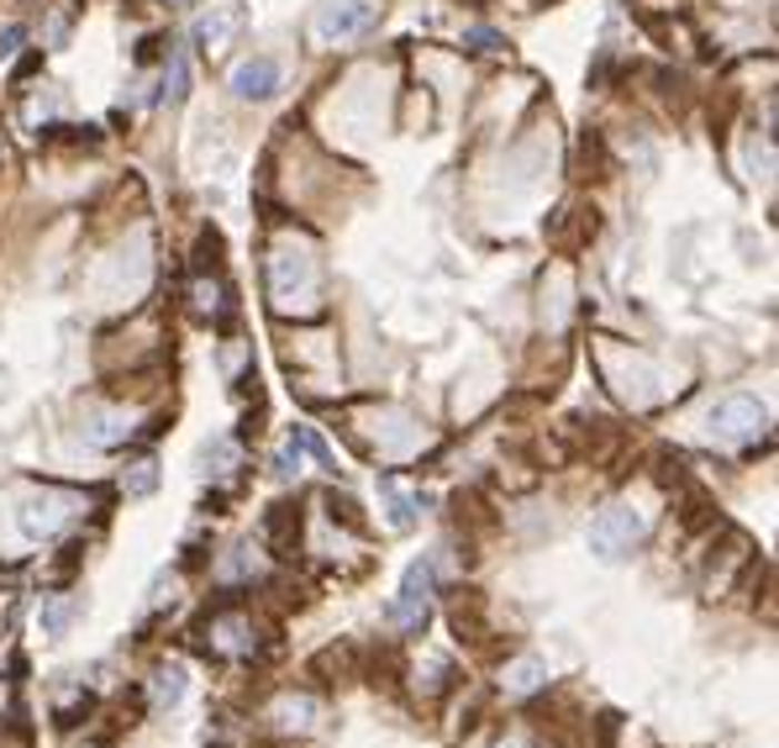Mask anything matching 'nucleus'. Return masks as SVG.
Returning <instances> with one entry per match:
<instances>
[{"label":"nucleus","instance_id":"obj_3","mask_svg":"<svg viewBox=\"0 0 779 748\" xmlns=\"http://www.w3.org/2000/svg\"><path fill=\"white\" fill-rule=\"evenodd\" d=\"M242 0H211L206 11L196 17V48L206 59H221L232 42L242 38Z\"/></svg>","mask_w":779,"mask_h":748},{"label":"nucleus","instance_id":"obj_9","mask_svg":"<svg viewBox=\"0 0 779 748\" xmlns=\"http://www.w3.org/2000/svg\"><path fill=\"white\" fill-rule=\"evenodd\" d=\"M380 496H384V511H390V527L396 532H406V527H417V517H421V501L411 496V490H400L396 480H384L380 486Z\"/></svg>","mask_w":779,"mask_h":748},{"label":"nucleus","instance_id":"obj_18","mask_svg":"<svg viewBox=\"0 0 779 748\" xmlns=\"http://www.w3.org/2000/svg\"><path fill=\"white\" fill-rule=\"evenodd\" d=\"M500 748H521V744H517V738H511V744H500Z\"/></svg>","mask_w":779,"mask_h":748},{"label":"nucleus","instance_id":"obj_8","mask_svg":"<svg viewBox=\"0 0 779 748\" xmlns=\"http://www.w3.org/2000/svg\"><path fill=\"white\" fill-rule=\"evenodd\" d=\"M63 522H69V501H63V496H32L17 517L21 538H32V543H38V538H53Z\"/></svg>","mask_w":779,"mask_h":748},{"label":"nucleus","instance_id":"obj_6","mask_svg":"<svg viewBox=\"0 0 779 748\" xmlns=\"http://www.w3.org/2000/svg\"><path fill=\"white\" fill-rule=\"evenodd\" d=\"M427 607H432V565H427V559H417V565L406 569V580H400L396 601H390V627L411 632V627L427 622Z\"/></svg>","mask_w":779,"mask_h":748},{"label":"nucleus","instance_id":"obj_4","mask_svg":"<svg viewBox=\"0 0 779 748\" xmlns=\"http://www.w3.org/2000/svg\"><path fill=\"white\" fill-rule=\"evenodd\" d=\"M763 406L753 401V396H727V401L711 406V417H706V427H711V438H721V443H748V438H759L763 432Z\"/></svg>","mask_w":779,"mask_h":748},{"label":"nucleus","instance_id":"obj_17","mask_svg":"<svg viewBox=\"0 0 779 748\" xmlns=\"http://www.w3.org/2000/svg\"><path fill=\"white\" fill-rule=\"evenodd\" d=\"M27 38V32H21V27H6V32H0V59H6V53H17V42Z\"/></svg>","mask_w":779,"mask_h":748},{"label":"nucleus","instance_id":"obj_14","mask_svg":"<svg viewBox=\"0 0 779 748\" xmlns=\"http://www.w3.org/2000/svg\"><path fill=\"white\" fill-rule=\"evenodd\" d=\"M311 717H317V701H311V696H296V701H284L280 707L284 728H311Z\"/></svg>","mask_w":779,"mask_h":748},{"label":"nucleus","instance_id":"obj_1","mask_svg":"<svg viewBox=\"0 0 779 748\" xmlns=\"http://www.w3.org/2000/svg\"><path fill=\"white\" fill-rule=\"evenodd\" d=\"M642 538H648V517H642L632 501H611L596 522H590V548H596L600 559H621V553H632Z\"/></svg>","mask_w":779,"mask_h":748},{"label":"nucleus","instance_id":"obj_15","mask_svg":"<svg viewBox=\"0 0 779 748\" xmlns=\"http://www.w3.org/2000/svg\"><path fill=\"white\" fill-rule=\"evenodd\" d=\"M542 675H548V669H542L538 659H521V665L506 675V686H511V690H538V686H542Z\"/></svg>","mask_w":779,"mask_h":748},{"label":"nucleus","instance_id":"obj_7","mask_svg":"<svg viewBox=\"0 0 779 748\" xmlns=\"http://www.w3.org/2000/svg\"><path fill=\"white\" fill-rule=\"evenodd\" d=\"M284 69L280 59H269V53H253V59H242L238 69H232V90H238L242 101H269L274 90H280Z\"/></svg>","mask_w":779,"mask_h":748},{"label":"nucleus","instance_id":"obj_2","mask_svg":"<svg viewBox=\"0 0 779 748\" xmlns=\"http://www.w3.org/2000/svg\"><path fill=\"white\" fill-rule=\"evenodd\" d=\"M274 301L280 306H311L317 301V259L306 248H280L274 253Z\"/></svg>","mask_w":779,"mask_h":748},{"label":"nucleus","instance_id":"obj_16","mask_svg":"<svg viewBox=\"0 0 779 748\" xmlns=\"http://www.w3.org/2000/svg\"><path fill=\"white\" fill-rule=\"evenodd\" d=\"M153 469H159V465H138V475H132V496H142V490H153V480H159Z\"/></svg>","mask_w":779,"mask_h":748},{"label":"nucleus","instance_id":"obj_10","mask_svg":"<svg viewBox=\"0 0 779 748\" xmlns=\"http://www.w3.org/2000/svg\"><path fill=\"white\" fill-rule=\"evenodd\" d=\"M74 601L69 596H59V601H42V611H38V627H42V638H63L69 632V622H74Z\"/></svg>","mask_w":779,"mask_h":748},{"label":"nucleus","instance_id":"obj_12","mask_svg":"<svg viewBox=\"0 0 779 748\" xmlns=\"http://www.w3.org/2000/svg\"><path fill=\"white\" fill-rule=\"evenodd\" d=\"M184 90H190V63H184V53H169V69H163V101L180 106Z\"/></svg>","mask_w":779,"mask_h":748},{"label":"nucleus","instance_id":"obj_11","mask_svg":"<svg viewBox=\"0 0 779 748\" xmlns=\"http://www.w3.org/2000/svg\"><path fill=\"white\" fill-rule=\"evenodd\" d=\"M153 701L159 707H180L184 701V665H163L153 675Z\"/></svg>","mask_w":779,"mask_h":748},{"label":"nucleus","instance_id":"obj_5","mask_svg":"<svg viewBox=\"0 0 779 748\" xmlns=\"http://www.w3.org/2000/svg\"><path fill=\"white\" fill-rule=\"evenodd\" d=\"M374 27V0H327L311 21L317 42H348Z\"/></svg>","mask_w":779,"mask_h":748},{"label":"nucleus","instance_id":"obj_13","mask_svg":"<svg viewBox=\"0 0 779 748\" xmlns=\"http://www.w3.org/2000/svg\"><path fill=\"white\" fill-rule=\"evenodd\" d=\"M290 443H296L300 453H311V459H317L321 469H338V465H332V448L321 443V438L311 432V427H296V432H290Z\"/></svg>","mask_w":779,"mask_h":748}]
</instances>
